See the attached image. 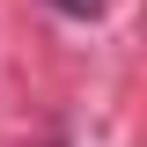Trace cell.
Masks as SVG:
<instances>
[{"mask_svg":"<svg viewBox=\"0 0 147 147\" xmlns=\"http://www.w3.org/2000/svg\"><path fill=\"white\" fill-rule=\"evenodd\" d=\"M52 15H66V22H103V7L110 0H44Z\"/></svg>","mask_w":147,"mask_h":147,"instance_id":"6da1fadb","label":"cell"}]
</instances>
